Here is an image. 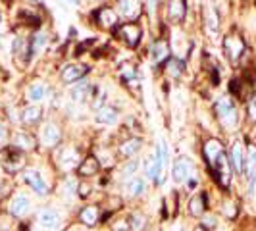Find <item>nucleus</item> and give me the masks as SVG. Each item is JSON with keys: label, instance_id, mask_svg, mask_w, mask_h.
<instances>
[{"label": "nucleus", "instance_id": "1", "mask_svg": "<svg viewBox=\"0 0 256 231\" xmlns=\"http://www.w3.org/2000/svg\"><path fill=\"white\" fill-rule=\"evenodd\" d=\"M0 166L8 176H16L22 170H26V152L18 150L16 146H4L0 150Z\"/></svg>", "mask_w": 256, "mask_h": 231}, {"label": "nucleus", "instance_id": "2", "mask_svg": "<svg viewBox=\"0 0 256 231\" xmlns=\"http://www.w3.org/2000/svg\"><path fill=\"white\" fill-rule=\"evenodd\" d=\"M214 112H216V118H218V122L222 124V128L233 129L235 126H237V122H239L237 108H235L233 100L228 98V96H222V98L216 100V104H214Z\"/></svg>", "mask_w": 256, "mask_h": 231}, {"label": "nucleus", "instance_id": "3", "mask_svg": "<svg viewBox=\"0 0 256 231\" xmlns=\"http://www.w3.org/2000/svg\"><path fill=\"white\" fill-rule=\"evenodd\" d=\"M62 141V129L58 124L54 122H44L40 129H38V135H37V142L40 148H46V150H52L56 148L58 144Z\"/></svg>", "mask_w": 256, "mask_h": 231}, {"label": "nucleus", "instance_id": "4", "mask_svg": "<svg viewBox=\"0 0 256 231\" xmlns=\"http://www.w3.org/2000/svg\"><path fill=\"white\" fill-rule=\"evenodd\" d=\"M114 35L120 40H124L129 48H135L139 46L142 38V29L137 22H128V24H120V26L114 29Z\"/></svg>", "mask_w": 256, "mask_h": 231}, {"label": "nucleus", "instance_id": "5", "mask_svg": "<svg viewBox=\"0 0 256 231\" xmlns=\"http://www.w3.org/2000/svg\"><path fill=\"white\" fill-rule=\"evenodd\" d=\"M24 181H26V185H29V189L38 194V196H48V185H46V181L42 178V174L35 170V168H27L24 170Z\"/></svg>", "mask_w": 256, "mask_h": 231}, {"label": "nucleus", "instance_id": "6", "mask_svg": "<svg viewBox=\"0 0 256 231\" xmlns=\"http://www.w3.org/2000/svg\"><path fill=\"white\" fill-rule=\"evenodd\" d=\"M244 50H246V44L239 35L231 33L224 38V52H226L230 62H239V58L244 54Z\"/></svg>", "mask_w": 256, "mask_h": 231}, {"label": "nucleus", "instance_id": "7", "mask_svg": "<svg viewBox=\"0 0 256 231\" xmlns=\"http://www.w3.org/2000/svg\"><path fill=\"white\" fill-rule=\"evenodd\" d=\"M31 206H33V202L26 192H16L8 202V212L12 218H24L31 212Z\"/></svg>", "mask_w": 256, "mask_h": 231}, {"label": "nucleus", "instance_id": "8", "mask_svg": "<svg viewBox=\"0 0 256 231\" xmlns=\"http://www.w3.org/2000/svg\"><path fill=\"white\" fill-rule=\"evenodd\" d=\"M81 164V158H79V152H77L76 146H60L58 150V168L62 172H72L79 168Z\"/></svg>", "mask_w": 256, "mask_h": 231}, {"label": "nucleus", "instance_id": "9", "mask_svg": "<svg viewBox=\"0 0 256 231\" xmlns=\"http://www.w3.org/2000/svg\"><path fill=\"white\" fill-rule=\"evenodd\" d=\"M118 16L126 22H137L142 14L141 0H118Z\"/></svg>", "mask_w": 256, "mask_h": 231}, {"label": "nucleus", "instance_id": "10", "mask_svg": "<svg viewBox=\"0 0 256 231\" xmlns=\"http://www.w3.org/2000/svg\"><path fill=\"white\" fill-rule=\"evenodd\" d=\"M37 224L42 231H56L62 226V218L54 208H40L37 214Z\"/></svg>", "mask_w": 256, "mask_h": 231}, {"label": "nucleus", "instance_id": "11", "mask_svg": "<svg viewBox=\"0 0 256 231\" xmlns=\"http://www.w3.org/2000/svg\"><path fill=\"white\" fill-rule=\"evenodd\" d=\"M94 22L102 27V29L114 31L116 27L120 26V24H118V22H120V16H118V12H116L114 8L102 6V8H98V10L94 12Z\"/></svg>", "mask_w": 256, "mask_h": 231}, {"label": "nucleus", "instance_id": "12", "mask_svg": "<svg viewBox=\"0 0 256 231\" xmlns=\"http://www.w3.org/2000/svg\"><path fill=\"white\" fill-rule=\"evenodd\" d=\"M202 154H204L206 164L212 168L226 154V146H224V142L220 141V139H208L204 142V146H202Z\"/></svg>", "mask_w": 256, "mask_h": 231}, {"label": "nucleus", "instance_id": "13", "mask_svg": "<svg viewBox=\"0 0 256 231\" xmlns=\"http://www.w3.org/2000/svg\"><path fill=\"white\" fill-rule=\"evenodd\" d=\"M87 72H89V66H85V64H68L64 70H62L60 79H62V83H66V85H70V83H77V81L85 79Z\"/></svg>", "mask_w": 256, "mask_h": 231}, {"label": "nucleus", "instance_id": "14", "mask_svg": "<svg viewBox=\"0 0 256 231\" xmlns=\"http://www.w3.org/2000/svg\"><path fill=\"white\" fill-rule=\"evenodd\" d=\"M228 158H230V164L233 168V172L237 176H243V166H244V146L243 142L239 141H233L231 144L230 152H228Z\"/></svg>", "mask_w": 256, "mask_h": 231}, {"label": "nucleus", "instance_id": "15", "mask_svg": "<svg viewBox=\"0 0 256 231\" xmlns=\"http://www.w3.org/2000/svg\"><path fill=\"white\" fill-rule=\"evenodd\" d=\"M192 162L185 156H180L176 162H174V170H172V176L178 183H187V180L192 176Z\"/></svg>", "mask_w": 256, "mask_h": 231}, {"label": "nucleus", "instance_id": "16", "mask_svg": "<svg viewBox=\"0 0 256 231\" xmlns=\"http://www.w3.org/2000/svg\"><path fill=\"white\" fill-rule=\"evenodd\" d=\"M37 144H38L37 139H35L33 135L26 133V131H16V133L12 135V146H16V148L22 150V152L33 150Z\"/></svg>", "mask_w": 256, "mask_h": 231}, {"label": "nucleus", "instance_id": "17", "mask_svg": "<svg viewBox=\"0 0 256 231\" xmlns=\"http://www.w3.org/2000/svg\"><path fill=\"white\" fill-rule=\"evenodd\" d=\"M162 170H164V164L160 162L158 154H150L146 158V162H144V176H146V180L156 183V181L160 180V176H162Z\"/></svg>", "mask_w": 256, "mask_h": 231}, {"label": "nucleus", "instance_id": "18", "mask_svg": "<svg viewBox=\"0 0 256 231\" xmlns=\"http://www.w3.org/2000/svg\"><path fill=\"white\" fill-rule=\"evenodd\" d=\"M100 222V208L96 204L83 206L79 212V224H83L85 228H94Z\"/></svg>", "mask_w": 256, "mask_h": 231}, {"label": "nucleus", "instance_id": "19", "mask_svg": "<svg viewBox=\"0 0 256 231\" xmlns=\"http://www.w3.org/2000/svg\"><path fill=\"white\" fill-rule=\"evenodd\" d=\"M170 48H168V42L158 38L154 40L152 46H150V60H152L154 66H160V64H166V60L170 58Z\"/></svg>", "mask_w": 256, "mask_h": 231}, {"label": "nucleus", "instance_id": "20", "mask_svg": "<svg viewBox=\"0 0 256 231\" xmlns=\"http://www.w3.org/2000/svg\"><path fill=\"white\" fill-rule=\"evenodd\" d=\"M48 37H50V35H48V31H44V29H38V31L33 33V37L29 38V50H31V56L44 52V48L48 46V40H50Z\"/></svg>", "mask_w": 256, "mask_h": 231}, {"label": "nucleus", "instance_id": "21", "mask_svg": "<svg viewBox=\"0 0 256 231\" xmlns=\"http://www.w3.org/2000/svg\"><path fill=\"white\" fill-rule=\"evenodd\" d=\"M100 172V162H98V158L94 156V154H90L87 158H83L81 160V164L77 168V176H81V178H90V176H96Z\"/></svg>", "mask_w": 256, "mask_h": 231}, {"label": "nucleus", "instance_id": "22", "mask_svg": "<svg viewBox=\"0 0 256 231\" xmlns=\"http://www.w3.org/2000/svg\"><path fill=\"white\" fill-rule=\"evenodd\" d=\"M141 146H142L141 137H129V139L120 142V146H118V154H120L122 158H133L135 154L141 150Z\"/></svg>", "mask_w": 256, "mask_h": 231}, {"label": "nucleus", "instance_id": "23", "mask_svg": "<svg viewBox=\"0 0 256 231\" xmlns=\"http://www.w3.org/2000/svg\"><path fill=\"white\" fill-rule=\"evenodd\" d=\"M168 20L180 24L185 20V14H187V2L185 0H168Z\"/></svg>", "mask_w": 256, "mask_h": 231}, {"label": "nucleus", "instance_id": "24", "mask_svg": "<svg viewBox=\"0 0 256 231\" xmlns=\"http://www.w3.org/2000/svg\"><path fill=\"white\" fill-rule=\"evenodd\" d=\"M92 87L94 85H90L87 79H81V81H77L76 85H74V89H72V100L74 102H83V100H87L90 94H92Z\"/></svg>", "mask_w": 256, "mask_h": 231}, {"label": "nucleus", "instance_id": "25", "mask_svg": "<svg viewBox=\"0 0 256 231\" xmlns=\"http://www.w3.org/2000/svg\"><path fill=\"white\" fill-rule=\"evenodd\" d=\"M256 172V144L248 142L244 148V166H243V176L248 180Z\"/></svg>", "mask_w": 256, "mask_h": 231}, {"label": "nucleus", "instance_id": "26", "mask_svg": "<svg viewBox=\"0 0 256 231\" xmlns=\"http://www.w3.org/2000/svg\"><path fill=\"white\" fill-rule=\"evenodd\" d=\"M189 214L194 218H202L206 214V194L204 192H196L192 194L189 200Z\"/></svg>", "mask_w": 256, "mask_h": 231}, {"label": "nucleus", "instance_id": "27", "mask_svg": "<svg viewBox=\"0 0 256 231\" xmlns=\"http://www.w3.org/2000/svg\"><path fill=\"white\" fill-rule=\"evenodd\" d=\"M120 120V112L116 110L114 106H102L100 110H96V122L102 126H114L116 122Z\"/></svg>", "mask_w": 256, "mask_h": 231}, {"label": "nucleus", "instance_id": "28", "mask_svg": "<svg viewBox=\"0 0 256 231\" xmlns=\"http://www.w3.org/2000/svg\"><path fill=\"white\" fill-rule=\"evenodd\" d=\"M164 70H166V76L174 77V79H180L183 74H185V62L178 58V56H170L164 64Z\"/></svg>", "mask_w": 256, "mask_h": 231}, {"label": "nucleus", "instance_id": "29", "mask_svg": "<svg viewBox=\"0 0 256 231\" xmlns=\"http://www.w3.org/2000/svg\"><path fill=\"white\" fill-rule=\"evenodd\" d=\"M40 118H42V108L38 104H29V106L24 108V112H22L24 126H35V124L40 122Z\"/></svg>", "mask_w": 256, "mask_h": 231}, {"label": "nucleus", "instance_id": "30", "mask_svg": "<svg viewBox=\"0 0 256 231\" xmlns=\"http://www.w3.org/2000/svg\"><path fill=\"white\" fill-rule=\"evenodd\" d=\"M144 189H146V181L142 180V178H139V176L131 178L126 183V192H128V196H131V198L141 196L142 192H144Z\"/></svg>", "mask_w": 256, "mask_h": 231}, {"label": "nucleus", "instance_id": "31", "mask_svg": "<svg viewBox=\"0 0 256 231\" xmlns=\"http://www.w3.org/2000/svg\"><path fill=\"white\" fill-rule=\"evenodd\" d=\"M204 27L210 35H216L220 31V18L214 8H208L204 12Z\"/></svg>", "mask_w": 256, "mask_h": 231}, {"label": "nucleus", "instance_id": "32", "mask_svg": "<svg viewBox=\"0 0 256 231\" xmlns=\"http://www.w3.org/2000/svg\"><path fill=\"white\" fill-rule=\"evenodd\" d=\"M46 92H48V87H46V83H33L29 90H27V98L31 100V102H38V100H42L44 96H46Z\"/></svg>", "mask_w": 256, "mask_h": 231}, {"label": "nucleus", "instance_id": "33", "mask_svg": "<svg viewBox=\"0 0 256 231\" xmlns=\"http://www.w3.org/2000/svg\"><path fill=\"white\" fill-rule=\"evenodd\" d=\"M128 222L129 231H144L146 230V224H148V220H146V216L142 212H133L128 218Z\"/></svg>", "mask_w": 256, "mask_h": 231}, {"label": "nucleus", "instance_id": "34", "mask_svg": "<svg viewBox=\"0 0 256 231\" xmlns=\"http://www.w3.org/2000/svg\"><path fill=\"white\" fill-rule=\"evenodd\" d=\"M139 160H129V162H126L124 164V168H122V180H131V178H135L137 176V172H139Z\"/></svg>", "mask_w": 256, "mask_h": 231}, {"label": "nucleus", "instance_id": "35", "mask_svg": "<svg viewBox=\"0 0 256 231\" xmlns=\"http://www.w3.org/2000/svg\"><path fill=\"white\" fill-rule=\"evenodd\" d=\"M237 212H239V210H237V202H235V200H231L230 198V200H224V202H222V214H224L228 220L235 218Z\"/></svg>", "mask_w": 256, "mask_h": 231}, {"label": "nucleus", "instance_id": "36", "mask_svg": "<svg viewBox=\"0 0 256 231\" xmlns=\"http://www.w3.org/2000/svg\"><path fill=\"white\" fill-rule=\"evenodd\" d=\"M122 79H124V83H131V81H135L137 79V68L131 64H124L122 66Z\"/></svg>", "mask_w": 256, "mask_h": 231}, {"label": "nucleus", "instance_id": "37", "mask_svg": "<svg viewBox=\"0 0 256 231\" xmlns=\"http://www.w3.org/2000/svg\"><path fill=\"white\" fill-rule=\"evenodd\" d=\"M200 228L206 231H214V228H216V216L214 214H204L200 218Z\"/></svg>", "mask_w": 256, "mask_h": 231}, {"label": "nucleus", "instance_id": "38", "mask_svg": "<svg viewBox=\"0 0 256 231\" xmlns=\"http://www.w3.org/2000/svg\"><path fill=\"white\" fill-rule=\"evenodd\" d=\"M110 230L112 231H129V222L128 218H116L110 224Z\"/></svg>", "mask_w": 256, "mask_h": 231}, {"label": "nucleus", "instance_id": "39", "mask_svg": "<svg viewBox=\"0 0 256 231\" xmlns=\"http://www.w3.org/2000/svg\"><path fill=\"white\" fill-rule=\"evenodd\" d=\"M246 196L248 200H256V172L248 178V187H246Z\"/></svg>", "mask_w": 256, "mask_h": 231}, {"label": "nucleus", "instance_id": "40", "mask_svg": "<svg viewBox=\"0 0 256 231\" xmlns=\"http://www.w3.org/2000/svg\"><path fill=\"white\" fill-rule=\"evenodd\" d=\"M246 112H248V120L256 122V94H252L246 102Z\"/></svg>", "mask_w": 256, "mask_h": 231}, {"label": "nucleus", "instance_id": "41", "mask_svg": "<svg viewBox=\"0 0 256 231\" xmlns=\"http://www.w3.org/2000/svg\"><path fill=\"white\" fill-rule=\"evenodd\" d=\"M77 192H79L77 196H81V198H87L90 192H92V187H90L87 181H83V183H79V185H77Z\"/></svg>", "mask_w": 256, "mask_h": 231}, {"label": "nucleus", "instance_id": "42", "mask_svg": "<svg viewBox=\"0 0 256 231\" xmlns=\"http://www.w3.org/2000/svg\"><path fill=\"white\" fill-rule=\"evenodd\" d=\"M6 141H8V129L0 124V144H4Z\"/></svg>", "mask_w": 256, "mask_h": 231}, {"label": "nucleus", "instance_id": "43", "mask_svg": "<svg viewBox=\"0 0 256 231\" xmlns=\"http://www.w3.org/2000/svg\"><path fill=\"white\" fill-rule=\"evenodd\" d=\"M64 2H68V4H79V0H64Z\"/></svg>", "mask_w": 256, "mask_h": 231}, {"label": "nucleus", "instance_id": "44", "mask_svg": "<svg viewBox=\"0 0 256 231\" xmlns=\"http://www.w3.org/2000/svg\"><path fill=\"white\" fill-rule=\"evenodd\" d=\"M89 2H102V0H89Z\"/></svg>", "mask_w": 256, "mask_h": 231}, {"label": "nucleus", "instance_id": "45", "mask_svg": "<svg viewBox=\"0 0 256 231\" xmlns=\"http://www.w3.org/2000/svg\"><path fill=\"white\" fill-rule=\"evenodd\" d=\"M40 231H42V230H40Z\"/></svg>", "mask_w": 256, "mask_h": 231}]
</instances>
